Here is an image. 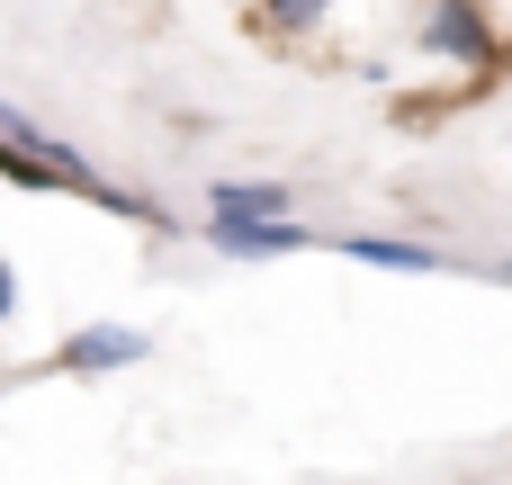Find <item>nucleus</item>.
<instances>
[{
    "instance_id": "3",
    "label": "nucleus",
    "mask_w": 512,
    "mask_h": 485,
    "mask_svg": "<svg viewBox=\"0 0 512 485\" xmlns=\"http://www.w3.org/2000/svg\"><path fill=\"white\" fill-rule=\"evenodd\" d=\"M207 243L225 261H288V252H315L324 234L306 216H207Z\"/></svg>"
},
{
    "instance_id": "10",
    "label": "nucleus",
    "mask_w": 512,
    "mask_h": 485,
    "mask_svg": "<svg viewBox=\"0 0 512 485\" xmlns=\"http://www.w3.org/2000/svg\"><path fill=\"white\" fill-rule=\"evenodd\" d=\"M243 9H261V0H243Z\"/></svg>"
},
{
    "instance_id": "7",
    "label": "nucleus",
    "mask_w": 512,
    "mask_h": 485,
    "mask_svg": "<svg viewBox=\"0 0 512 485\" xmlns=\"http://www.w3.org/2000/svg\"><path fill=\"white\" fill-rule=\"evenodd\" d=\"M0 180H9V189H27V198H63V180H54V171H45V162L18 144L9 126H0Z\"/></svg>"
},
{
    "instance_id": "6",
    "label": "nucleus",
    "mask_w": 512,
    "mask_h": 485,
    "mask_svg": "<svg viewBox=\"0 0 512 485\" xmlns=\"http://www.w3.org/2000/svg\"><path fill=\"white\" fill-rule=\"evenodd\" d=\"M324 18H333V0H261V9H252V27H261L270 45H306Z\"/></svg>"
},
{
    "instance_id": "4",
    "label": "nucleus",
    "mask_w": 512,
    "mask_h": 485,
    "mask_svg": "<svg viewBox=\"0 0 512 485\" xmlns=\"http://www.w3.org/2000/svg\"><path fill=\"white\" fill-rule=\"evenodd\" d=\"M333 252L360 261V270H405V279H441V270H450V252H432V243H414V234H369V225H351Z\"/></svg>"
},
{
    "instance_id": "9",
    "label": "nucleus",
    "mask_w": 512,
    "mask_h": 485,
    "mask_svg": "<svg viewBox=\"0 0 512 485\" xmlns=\"http://www.w3.org/2000/svg\"><path fill=\"white\" fill-rule=\"evenodd\" d=\"M495 279H504V288H512V261H495Z\"/></svg>"
},
{
    "instance_id": "2",
    "label": "nucleus",
    "mask_w": 512,
    "mask_h": 485,
    "mask_svg": "<svg viewBox=\"0 0 512 485\" xmlns=\"http://www.w3.org/2000/svg\"><path fill=\"white\" fill-rule=\"evenodd\" d=\"M144 360H153V342L135 324H72L45 369L54 378H117V369H144Z\"/></svg>"
},
{
    "instance_id": "8",
    "label": "nucleus",
    "mask_w": 512,
    "mask_h": 485,
    "mask_svg": "<svg viewBox=\"0 0 512 485\" xmlns=\"http://www.w3.org/2000/svg\"><path fill=\"white\" fill-rule=\"evenodd\" d=\"M9 315H18V270L0 261V324H9Z\"/></svg>"
},
{
    "instance_id": "1",
    "label": "nucleus",
    "mask_w": 512,
    "mask_h": 485,
    "mask_svg": "<svg viewBox=\"0 0 512 485\" xmlns=\"http://www.w3.org/2000/svg\"><path fill=\"white\" fill-rule=\"evenodd\" d=\"M414 45H423V63H450V72H468V81H495L512 63V36H495L486 0H423Z\"/></svg>"
},
{
    "instance_id": "5",
    "label": "nucleus",
    "mask_w": 512,
    "mask_h": 485,
    "mask_svg": "<svg viewBox=\"0 0 512 485\" xmlns=\"http://www.w3.org/2000/svg\"><path fill=\"white\" fill-rule=\"evenodd\" d=\"M207 216H297L288 180H207Z\"/></svg>"
}]
</instances>
